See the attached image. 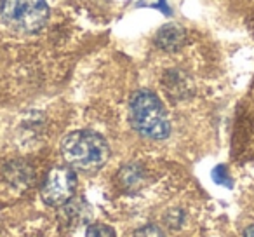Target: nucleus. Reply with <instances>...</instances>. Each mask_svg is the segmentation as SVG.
I'll return each instance as SVG.
<instances>
[{
    "mask_svg": "<svg viewBox=\"0 0 254 237\" xmlns=\"http://www.w3.org/2000/svg\"><path fill=\"white\" fill-rule=\"evenodd\" d=\"M85 237H117V234L106 223H91L85 230Z\"/></svg>",
    "mask_w": 254,
    "mask_h": 237,
    "instance_id": "423d86ee",
    "label": "nucleus"
},
{
    "mask_svg": "<svg viewBox=\"0 0 254 237\" xmlns=\"http://www.w3.org/2000/svg\"><path fill=\"white\" fill-rule=\"evenodd\" d=\"M129 119L132 128L145 138L164 140L171 133V124L162 101L146 89H141L132 96Z\"/></svg>",
    "mask_w": 254,
    "mask_h": 237,
    "instance_id": "f03ea898",
    "label": "nucleus"
},
{
    "mask_svg": "<svg viewBox=\"0 0 254 237\" xmlns=\"http://www.w3.org/2000/svg\"><path fill=\"white\" fill-rule=\"evenodd\" d=\"M77 188V176L70 166H58L47 174L42 187V201L47 206H64L71 201Z\"/></svg>",
    "mask_w": 254,
    "mask_h": 237,
    "instance_id": "20e7f679",
    "label": "nucleus"
},
{
    "mask_svg": "<svg viewBox=\"0 0 254 237\" xmlns=\"http://www.w3.org/2000/svg\"><path fill=\"white\" fill-rule=\"evenodd\" d=\"M244 237H254V225L246 227V230H244Z\"/></svg>",
    "mask_w": 254,
    "mask_h": 237,
    "instance_id": "6e6552de",
    "label": "nucleus"
},
{
    "mask_svg": "<svg viewBox=\"0 0 254 237\" xmlns=\"http://www.w3.org/2000/svg\"><path fill=\"white\" fill-rule=\"evenodd\" d=\"M0 18L11 30L35 33L44 28L49 9L44 0H0Z\"/></svg>",
    "mask_w": 254,
    "mask_h": 237,
    "instance_id": "7ed1b4c3",
    "label": "nucleus"
},
{
    "mask_svg": "<svg viewBox=\"0 0 254 237\" xmlns=\"http://www.w3.org/2000/svg\"><path fill=\"white\" fill-rule=\"evenodd\" d=\"M63 159L71 169L94 171L105 166L110 149L99 135L92 131H73L61 142Z\"/></svg>",
    "mask_w": 254,
    "mask_h": 237,
    "instance_id": "f257e3e1",
    "label": "nucleus"
},
{
    "mask_svg": "<svg viewBox=\"0 0 254 237\" xmlns=\"http://www.w3.org/2000/svg\"><path fill=\"white\" fill-rule=\"evenodd\" d=\"M132 237H166V234L155 225H145V227H141Z\"/></svg>",
    "mask_w": 254,
    "mask_h": 237,
    "instance_id": "0eeeda50",
    "label": "nucleus"
},
{
    "mask_svg": "<svg viewBox=\"0 0 254 237\" xmlns=\"http://www.w3.org/2000/svg\"><path fill=\"white\" fill-rule=\"evenodd\" d=\"M185 40H187V33H185L183 28H180L176 25H167L157 35V46L160 49L173 53V51H178L183 46Z\"/></svg>",
    "mask_w": 254,
    "mask_h": 237,
    "instance_id": "39448f33",
    "label": "nucleus"
}]
</instances>
